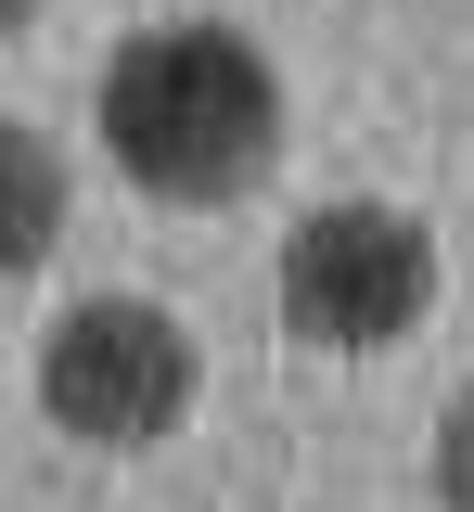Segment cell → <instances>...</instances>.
I'll return each instance as SVG.
<instances>
[{
    "mask_svg": "<svg viewBox=\"0 0 474 512\" xmlns=\"http://www.w3.org/2000/svg\"><path fill=\"white\" fill-rule=\"evenodd\" d=\"M65 205H77L65 154H52L39 128H13V116H0V269H39V256L65 244Z\"/></svg>",
    "mask_w": 474,
    "mask_h": 512,
    "instance_id": "obj_4",
    "label": "cell"
},
{
    "mask_svg": "<svg viewBox=\"0 0 474 512\" xmlns=\"http://www.w3.org/2000/svg\"><path fill=\"white\" fill-rule=\"evenodd\" d=\"M423 308H436V231H423V218L346 192V205H308V218L282 231V320H295L308 346L372 359V346H398Z\"/></svg>",
    "mask_w": 474,
    "mask_h": 512,
    "instance_id": "obj_2",
    "label": "cell"
},
{
    "mask_svg": "<svg viewBox=\"0 0 474 512\" xmlns=\"http://www.w3.org/2000/svg\"><path fill=\"white\" fill-rule=\"evenodd\" d=\"M436 500L474 512V384L449 397V423H436Z\"/></svg>",
    "mask_w": 474,
    "mask_h": 512,
    "instance_id": "obj_5",
    "label": "cell"
},
{
    "mask_svg": "<svg viewBox=\"0 0 474 512\" xmlns=\"http://www.w3.org/2000/svg\"><path fill=\"white\" fill-rule=\"evenodd\" d=\"M39 410L77 448H154L193 410V333L154 295H90L39 333Z\"/></svg>",
    "mask_w": 474,
    "mask_h": 512,
    "instance_id": "obj_3",
    "label": "cell"
},
{
    "mask_svg": "<svg viewBox=\"0 0 474 512\" xmlns=\"http://www.w3.org/2000/svg\"><path fill=\"white\" fill-rule=\"evenodd\" d=\"M26 26H39V0H0V39H26Z\"/></svg>",
    "mask_w": 474,
    "mask_h": 512,
    "instance_id": "obj_6",
    "label": "cell"
},
{
    "mask_svg": "<svg viewBox=\"0 0 474 512\" xmlns=\"http://www.w3.org/2000/svg\"><path fill=\"white\" fill-rule=\"evenodd\" d=\"M103 154L154 205H244L282 167V64L244 26H141L103 64Z\"/></svg>",
    "mask_w": 474,
    "mask_h": 512,
    "instance_id": "obj_1",
    "label": "cell"
}]
</instances>
